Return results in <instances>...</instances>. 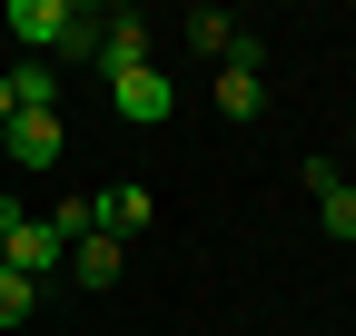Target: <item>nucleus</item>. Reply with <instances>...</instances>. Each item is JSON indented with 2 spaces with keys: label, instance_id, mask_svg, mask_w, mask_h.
<instances>
[{
  "label": "nucleus",
  "instance_id": "9",
  "mask_svg": "<svg viewBox=\"0 0 356 336\" xmlns=\"http://www.w3.org/2000/svg\"><path fill=\"white\" fill-rule=\"evenodd\" d=\"M228 40H238V20H228V10H188V50H198L208 69L228 60Z\"/></svg>",
  "mask_w": 356,
  "mask_h": 336
},
{
  "label": "nucleus",
  "instance_id": "3",
  "mask_svg": "<svg viewBox=\"0 0 356 336\" xmlns=\"http://www.w3.org/2000/svg\"><path fill=\"white\" fill-rule=\"evenodd\" d=\"M109 109L129 119V129H168V119H178V90H168V69L149 60V69H129V79H109Z\"/></svg>",
  "mask_w": 356,
  "mask_h": 336
},
{
  "label": "nucleus",
  "instance_id": "11",
  "mask_svg": "<svg viewBox=\"0 0 356 336\" xmlns=\"http://www.w3.org/2000/svg\"><path fill=\"white\" fill-rule=\"evenodd\" d=\"M50 228H60V247H79L89 228H99V208H89V198H60V208H50Z\"/></svg>",
  "mask_w": 356,
  "mask_h": 336
},
{
  "label": "nucleus",
  "instance_id": "5",
  "mask_svg": "<svg viewBox=\"0 0 356 336\" xmlns=\"http://www.w3.org/2000/svg\"><path fill=\"white\" fill-rule=\"evenodd\" d=\"M89 208H99V237H149V218H159V198L139 188V178H119V188H99V198H89Z\"/></svg>",
  "mask_w": 356,
  "mask_h": 336
},
{
  "label": "nucleus",
  "instance_id": "14",
  "mask_svg": "<svg viewBox=\"0 0 356 336\" xmlns=\"http://www.w3.org/2000/svg\"><path fill=\"white\" fill-rule=\"evenodd\" d=\"M10 119H20V109H10V79H0V129H10Z\"/></svg>",
  "mask_w": 356,
  "mask_h": 336
},
{
  "label": "nucleus",
  "instance_id": "8",
  "mask_svg": "<svg viewBox=\"0 0 356 336\" xmlns=\"http://www.w3.org/2000/svg\"><path fill=\"white\" fill-rule=\"evenodd\" d=\"M10 79V109H60V69L50 60H20V69H0Z\"/></svg>",
  "mask_w": 356,
  "mask_h": 336
},
{
  "label": "nucleus",
  "instance_id": "13",
  "mask_svg": "<svg viewBox=\"0 0 356 336\" xmlns=\"http://www.w3.org/2000/svg\"><path fill=\"white\" fill-rule=\"evenodd\" d=\"M20 228H30V208H20L10 188H0V258H10V237H20Z\"/></svg>",
  "mask_w": 356,
  "mask_h": 336
},
{
  "label": "nucleus",
  "instance_id": "2",
  "mask_svg": "<svg viewBox=\"0 0 356 336\" xmlns=\"http://www.w3.org/2000/svg\"><path fill=\"white\" fill-rule=\"evenodd\" d=\"M60 149H70V129H60V109H20L10 129H0V158L20 168V178H40V168H60Z\"/></svg>",
  "mask_w": 356,
  "mask_h": 336
},
{
  "label": "nucleus",
  "instance_id": "1",
  "mask_svg": "<svg viewBox=\"0 0 356 336\" xmlns=\"http://www.w3.org/2000/svg\"><path fill=\"white\" fill-rule=\"evenodd\" d=\"M0 30L20 40L30 60H99V10H79V0H10L0 10Z\"/></svg>",
  "mask_w": 356,
  "mask_h": 336
},
{
  "label": "nucleus",
  "instance_id": "7",
  "mask_svg": "<svg viewBox=\"0 0 356 336\" xmlns=\"http://www.w3.org/2000/svg\"><path fill=\"white\" fill-rule=\"evenodd\" d=\"M60 267H70L79 287H119V267H129V247H119V237H99V228H89V237L70 247V258H60Z\"/></svg>",
  "mask_w": 356,
  "mask_h": 336
},
{
  "label": "nucleus",
  "instance_id": "6",
  "mask_svg": "<svg viewBox=\"0 0 356 336\" xmlns=\"http://www.w3.org/2000/svg\"><path fill=\"white\" fill-rule=\"evenodd\" d=\"M60 258H70V247H60V228H50V218H30V228L10 237V258H0V267H10V277H30V287H40V277H50V267H60Z\"/></svg>",
  "mask_w": 356,
  "mask_h": 336
},
{
  "label": "nucleus",
  "instance_id": "4",
  "mask_svg": "<svg viewBox=\"0 0 356 336\" xmlns=\"http://www.w3.org/2000/svg\"><path fill=\"white\" fill-rule=\"evenodd\" d=\"M99 79H129V69H149V20L139 10H99V60H89Z\"/></svg>",
  "mask_w": 356,
  "mask_h": 336
},
{
  "label": "nucleus",
  "instance_id": "10",
  "mask_svg": "<svg viewBox=\"0 0 356 336\" xmlns=\"http://www.w3.org/2000/svg\"><path fill=\"white\" fill-rule=\"evenodd\" d=\"M30 307H40V287L0 267V336H20V326H30Z\"/></svg>",
  "mask_w": 356,
  "mask_h": 336
},
{
  "label": "nucleus",
  "instance_id": "12",
  "mask_svg": "<svg viewBox=\"0 0 356 336\" xmlns=\"http://www.w3.org/2000/svg\"><path fill=\"white\" fill-rule=\"evenodd\" d=\"M317 218H327V237H356V188H346V178L317 198Z\"/></svg>",
  "mask_w": 356,
  "mask_h": 336
}]
</instances>
